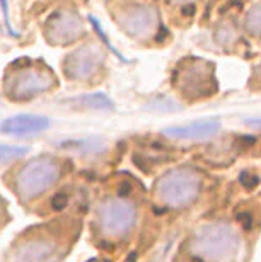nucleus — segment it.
<instances>
[{
    "label": "nucleus",
    "mask_w": 261,
    "mask_h": 262,
    "mask_svg": "<svg viewBox=\"0 0 261 262\" xmlns=\"http://www.w3.org/2000/svg\"><path fill=\"white\" fill-rule=\"evenodd\" d=\"M82 232V220L75 214H58L24 228L4 252L2 262H63Z\"/></svg>",
    "instance_id": "f257e3e1"
},
{
    "label": "nucleus",
    "mask_w": 261,
    "mask_h": 262,
    "mask_svg": "<svg viewBox=\"0 0 261 262\" xmlns=\"http://www.w3.org/2000/svg\"><path fill=\"white\" fill-rule=\"evenodd\" d=\"M140 222V202L132 191L113 186L94 201L89 234L98 250L113 252L133 238Z\"/></svg>",
    "instance_id": "f03ea898"
},
{
    "label": "nucleus",
    "mask_w": 261,
    "mask_h": 262,
    "mask_svg": "<svg viewBox=\"0 0 261 262\" xmlns=\"http://www.w3.org/2000/svg\"><path fill=\"white\" fill-rule=\"evenodd\" d=\"M67 174V164L53 155L29 158L11 172L7 188L18 198L23 208L35 211L45 196L58 188Z\"/></svg>",
    "instance_id": "7ed1b4c3"
},
{
    "label": "nucleus",
    "mask_w": 261,
    "mask_h": 262,
    "mask_svg": "<svg viewBox=\"0 0 261 262\" xmlns=\"http://www.w3.org/2000/svg\"><path fill=\"white\" fill-rule=\"evenodd\" d=\"M241 238L225 222H208L189 234L179 252L183 262H234Z\"/></svg>",
    "instance_id": "20e7f679"
},
{
    "label": "nucleus",
    "mask_w": 261,
    "mask_h": 262,
    "mask_svg": "<svg viewBox=\"0 0 261 262\" xmlns=\"http://www.w3.org/2000/svg\"><path fill=\"white\" fill-rule=\"evenodd\" d=\"M203 177L193 167H176L159 176L154 182V201L166 210H184L198 200Z\"/></svg>",
    "instance_id": "39448f33"
},
{
    "label": "nucleus",
    "mask_w": 261,
    "mask_h": 262,
    "mask_svg": "<svg viewBox=\"0 0 261 262\" xmlns=\"http://www.w3.org/2000/svg\"><path fill=\"white\" fill-rule=\"evenodd\" d=\"M174 87L188 100L213 96L217 90L213 65L198 58H188L181 62L174 74Z\"/></svg>",
    "instance_id": "423d86ee"
},
{
    "label": "nucleus",
    "mask_w": 261,
    "mask_h": 262,
    "mask_svg": "<svg viewBox=\"0 0 261 262\" xmlns=\"http://www.w3.org/2000/svg\"><path fill=\"white\" fill-rule=\"evenodd\" d=\"M53 86L55 78L52 72L38 65L14 66L4 80V88L9 99L19 102L36 99L38 96L48 92Z\"/></svg>",
    "instance_id": "0eeeda50"
},
{
    "label": "nucleus",
    "mask_w": 261,
    "mask_h": 262,
    "mask_svg": "<svg viewBox=\"0 0 261 262\" xmlns=\"http://www.w3.org/2000/svg\"><path fill=\"white\" fill-rule=\"evenodd\" d=\"M115 19L121 31L137 41L152 40L154 36H157L159 28H161L157 10L144 2L123 4L115 12Z\"/></svg>",
    "instance_id": "6e6552de"
},
{
    "label": "nucleus",
    "mask_w": 261,
    "mask_h": 262,
    "mask_svg": "<svg viewBox=\"0 0 261 262\" xmlns=\"http://www.w3.org/2000/svg\"><path fill=\"white\" fill-rule=\"evenodd\" d=\"M103 60L104 54L99 46L86 44L65 58L63 70H65V75L70 80H89L98 74Z\"/></svg>",
    "instance_id": "1a4fd4ad"
},
{
    "label": "nucleus",
    "mask_w": 261,
    "mask_h": 262,
    "mask_svg": "<svg viewBox=\"0 0 261 262\" xmlns=\"http://www.w3.org/2000/svg\"><path fill=\"white\" fill-rule=\"evenodd\" d=\"M84 32L82 19L75 12L62 10L55 12L46 20L45 34L53 44H70L79 40Z\"/></svg>",
    "instance_id": "9d476101"
},
{
    "label": "nucleus",
    "mask_w": 261,
    "mask_h": 262,
    "mask_svg": "<svg viewBox=\"0 0 261 262\" xmlns=\"http://www.w3.org/2000/svg\"><path fill=\"white\" fill-rule=\"evenodd\" d=\"M50 128V120L38 114H16L0 122V133L9 136H31Z\"/></svg>",
    "instance_id": "9b49d317"
},
{
    "label": "nucleus",
    "mask_w": 261,
    "mask_h": 262,
    "mask_svg": "<svg viewBox=\"0 0 261 262\" xmlns=\"http://www.w3.org/2000/svg\"><path fill=\"white\" fill-rule=\"evenodd\" d=\"M218 130H220V121L212 118V120H200L181 126H171L162 133L174 140H205L217 134Z\"/></svg>",
    "instance_id": "f8f14e48"
},
{
    "label": "nucleus",
    "mask_w": 261,
    "mask_h": 262,
    "mask_svg": "<svg viewBox=\"0 0 261 262\" xmlns=\"http://www.w3.org/2000/svg\"><path fill=\"white\" fill-rule=\"evenodd\" d=\"M63 150H72L75 154L81 155H98L103 154L106 150V143L99 138H82V140H69V142H62Z\"/></svg>",
    "instance_id": "ddd939ff"
},
{
    "label": "nucleus",
    "mask_w": 261,
    "mask_h": 262,
    "mask_svg": "<svg viewBox=\"0 0 261 262\" xmlns=\"http://www.w3.org/2000/svg\"><path fill=\"white\" fill-rule=\"evenodd\" d=\"M72 102L86 109H96V111H109V109H113V102L104 94H101V92L79 96L72 99Z\"/></svg>",
    "instance_id": "4468645a"
},
{
    "label": "nucleus",
    "mask_w": 261,
    "mask_h": 262,
    "mask_svg": "<svg viewBox=\"0 0 261 262\" xmlns=\"http://www.w3.org/2000/svg\"><path fill=\"white\" fill-rule=\"evenodd\" d=\"M28 152H29V148H26V146L4 145V143H0V166H4V164L16 162V160L26 157Z\"/></svg>",
    "instance_id": "2eb2a0df"
},
{
    "label": "nucleus",
    "mask_w": 261,
    "mask_h": 262,
    "mask_svg": "<svg viewBox=\"0 0 261 262\" xmlns=\"http://www.w3.org/2000/svg\"><path fill=\"white\" fill-rule=\"evenodd\" d=\"M244 28H246L247 34L261 38V4L247 10L246 19H244Z\"/></svg>",
    "instance_id": "dca6fc26"
},
{
    "label": "nucleus",
    "mask_w": 261,
    "mask_h": 262,
    "mask_svg": "<svg viewBox=\"0 0 261 262\" xmlns=\"http://www.w3.org/2000/svg\"><path fill=\"white\" fill-rule=\"evenodd\" d=\"M89 20H91V26H92V28H94V31H96V32H98L99 40H101V41H103V44H104V46H106V48L109 50V52H113V53H115V54H116V56H118V58H121V54H120V53H118V52H116V50H115V48H113L111 41H109V40H108V36H106V34H104V31H103V28H101V26H99L98 19H96V18H92V16H89Z\"/></svg>",
    "instance_id": "f3484780"
},
{
    "label": "nucleus",
    "mask_w": 261,
    "mask_h": 262,
    "mask_svg": "<svg viewBox=\"0 0 261 262\" xmlns=\"http://www.w3.org/2000/svg\"><path fill=\"white\" fill-rule=\"evenodd\" d=\"M0 10H2V18H4V24H6V29L11 32V36L18 38L19 34L14 31V28H12V24H11V16H9V2H7V0H0Z\"/></svg>",
    "instance_id": "a211bd4d"
},
{
    "label": "nucleus",
    "mask_w": 261,
    "mask_h": 262,
    "mask_svg": "<svg viewBox=\"0 0 261 262\" xmlns=\"http://www.w3.org/2000/svg\"><path fill=\"white\" fill-rule=\"evenodd\" d=\"M11 222V214H9V208H7V202L0 196V232L7 226V223Z\"/></svg>",
    "instance_id": "6ab92c4d"
},
{
    "label": "nucleus",
    "mask_w": 261,
    "mask_h": 262,
    "mask_svg": "<svg viewBox=\"0 0 261 262\" xmlns=\"http://www.w3.org/2000/svg\"><path fill=\"white\" fill-rule=\"evenodd\" d=\"M171 6H178V7H186V6H193L196 0H167Z\"/></svg>",
    "instance_id": "aec40b11"
},
{
    "label": "nucleus",
    "mask_w": 261,
    "mask_h": 262,
    "mask_svg": "<svg viewBox=\"0 0 261 262\" xmlns=\"http://www.w3.org/2000/svg\"><path fill=\"white\" fill-rule=\"evenodd\" d=\"M246 124H247V126H252V128L261 130V118H256V120H249V121H246Z\"/></svg>",
    "instance_id": "412c9836"
},
{
    "label": "nucleus",
    "mask_w": 261,
    "mask_h": 262,
    "mask_svg": "<svg viewBox=\"0 0 261 262\" xmlns=\"http://www.w3.org/2000/svg\"><path fill=\"white\" fill-rule=\"evenodd\" d=\"M91 262H101V260H91Z\"/></svg>",
    "instance_id": "4be33fe9"
}]
</instances>
